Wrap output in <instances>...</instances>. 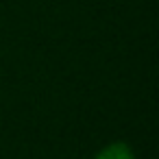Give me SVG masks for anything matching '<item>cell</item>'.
<instances>
[{"mask_svg":"<svg viewBox=\"0 0 159 159\" xmlns=\"http://www.w3.org/2000/svg\"><path fill=\"white\" fill-rule=\"evenodd\" d=\"M94 159H135V155H133V150H131L129 144H124V142H113V144L105 146Z\"/></svg>","mask_w":159,"mask_h":159,"instance_id":"6da1fadb","label":"cell"}]
</instances>
